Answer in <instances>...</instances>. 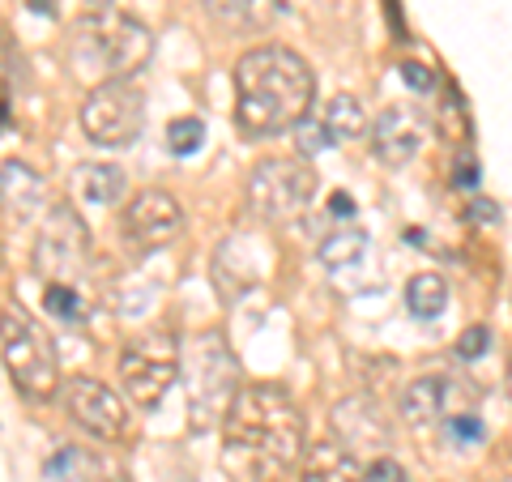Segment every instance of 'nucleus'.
I'll use <instances>...</instances> for the list:
<instances>
[{
	"instance_id": "nucleus-31",
	"label": "nucleus",
	"mask_w": 512,
	"mask_h": 482,
	"mask_svg": "<svg viewBox=\"0 0 512 482\" xmlns=\"http://www.w3.org/2000/svg\"><path fill=\"white\" fill-rule=\"evenodd\" d=\"M402 77H406L410 90H431V86H436V73H431L427 64H419V60H406L402 64Z\"/></svg>"
},
{
	"instance_id": "nucleus-10",
	"label": "nucleus",
	"mask_w": 512,
	"mask_h": 482,
	"mask_svg": "<svg viewBox=\"0 0 512 482\" xmlns=\"http://www.w3.org/2000/svg\"><path fill=\"white\" fill-rule=\"evenodd\" d=\"M64 406H69L77 427H86L90 436H99L107 444L128 436V406L120 401V393L107 389L103 380L73 376L69 384H64Z\"/></svg>"
},
{
	"instance_id": "nucleus-28",
	"label": "nucleus",
	"mask_w": 512,
	"mask_h": 482,
	"mask_svg": "<svg viewBox=\"0 0 512 482\" xmlns=\"http://www.w3.org/2000/svg\"><path fill=\"white\" fill-rule=\"evenodd\" d=\"M487 346H491V329H487V325H474V329H466V333L457 337L453 350H457L461 363H474V359L487 355Z\"/></svg>"
},
{
	"instance_id": "nucleus-6",
	"label": "nucleus",
	"mask_w": 512,
	"mask_h": 482,
	"mask_svg": "<svg viewBox=\"0 0 512 482\" xmlns=\"http://www.w3.org/2000/svg\"><path fill=\"white\" fill-rule=\"evenodd\" d=\"M316 197V171L291 154L261 158L248 175V210L261 222H295Z\"/></svg>"
},
{
	"instance_id": "nucleus-22",
	"label": "nucleus",
	"mask_w": 512,
	"mask_h": 482,
	"mask_svg": "<svg viewBox=\"0 0 512 482\" xmlns=\"http://www.w3.org/2000/svg\"><path fill=\"white\" fill-rule=\"evenodd\" d=\"M43 308L52 312L56 320L64 325H77V320H86V299L77 286H64V282H47L43 286Z\"/></svg>"
},
{
	"instance_id": "nucleus-12",
	"label": "nucleus",
	"mask_w": 512,
	"mask_h": 482,
	"mask_svg": "<svg viewBox=\"0 0 512 482\" xmlns=\"http://www.w3.org/2000/svg\"><path fill=\"white\" fill-rule=\"evenodd\" d=\"M184 231V210L167 188H141L124 210V235L128 244H137L141 252L167 248L175 235Z\"/></svg>"
},
{
	"instance_id": "nucleus-30",
	"label": "nucleus",
	"mask_w": 512,
	"mask_h": 482,
	"mask_svg": "<svg viewBox=\"0 0 512 482\" xmlns=\"http://www.w3.org/2000/svg\"><path fill=\"white\" fill-rule=\"evenodd\" d=\"M363 482H410V474H406L393 457H376V461L363 470Z\"/></svg>"
},
{
	"instance_id": "nucleus-27",
	"label": "nucleus",
	"mask_w": 512,
	"mask_h": 482,
	"mask_svg": "<svg viewBox=\"0 0 512 482\" xmlns=\"http://www.w3.org/2000/svg\"><path fill=\"white\" fill-rule=\"evenodd\" d=\"M483 436H487V427H483V419H478L474 410L453 414V419H448V440L461 444V448H466V444H478Z\"/></svg>"
},
{
	"instance_id": "nucleus-14",
	"label": "nucleus",
	"mask_w": 512,
	"mask_h": 482,
	"mask_svg": "<svg viewBox=\"0 0 512 482\" xmlns=\"http://www.w3.org/2000/svg\"><path fill=\"white\" fill-rule=\"evenodd\" d=\"M333 431L350 448H389V419L372 397H346L333 406Z\"/></svg>"
},
{
	"instance_id": "nucleus-24",
	"label": "nucleus",
	"mask_w": 512,
	"mask_h": 482,
	"mask_svg": "<svg viewBox=\"0 0 512 482\" xmlns=\"http://www.w3.org/2000/svg\"><path fill=\"white\" fill-rule=\"evenodd\" d=\"M436 128L448 141H461L466 137V103H461L457 86H444L440 90V111H436Z\"/></svg>"
},
{
	"instance_id": "nucleus-5",
	"label": "nucleus",
	"mask_w": 512,
	"mask_h": 482,
	"mask_svg": "<svg viewBox=\"0 0 512 482\" xmlns=\"http://www.w3.org/2000/svg\"><path fill=\"white\" fill-rule=\"evenodd\" d=\"M0 355H5V367L13 384L26 397H52L60 384V359L52 350V337H47L35 320H30L22 308H5L0 312Z\"/></svg>"
},
{
	"instance_id": "nucleus-2",
	"label": "nucleus",
	"mask_w": 512,
	"mask_h": 482,
	"mask_svg": "<svg viewBox=\"0 0 512 482\" xmlns=\"http://www.w3.org/2000/svg\"><path fill=\"white\" fill-rule=\"evenodd\" d=\"M222 436L248 457L256 482H286L303 461V414L282 384H244L222 419Z\"/></svg>"
},
{
	"instance_id": "nucleus-8",
	"label": "nucleus",
	"mask_w": 512,
	"mask_h": 482,
	"mask_svg": "<svg viewBox=\"0 0 512 482\" xmlns=\"http://www.w3.org/2000/svg\"><path fill=\"white\" fill-rule=\"evenodd\" d=\"M146 124V94L133 82H103L86 94L82 103V128L94 146L103 150H124L141 137Z\"/></svg>"
},
{
	"instance_id": "nucleus-7",
	"label": "nucleus",
	"mask_w": 512,
	"mask_h": 482,
	"mask_svg": "<svg viewBox=\"0 0 512 482\" xmlns=\"http://www.w3.org/2000/svg\"><path fill=\"white\" fill-rule=\"evenodd\" d=\"M180 376V342L167 329L137 333L120 350V384L141 410H154Z\"/></svg>"
},
{
	"instance_id": "nucleus-18",
	"label": "nucleus",
	"mask_w": 512,
	"mask_h": 482,
	"mask_svg": "<svg viewBox=\"0 0 512 482\" xmlns=\"http://www.w3.org/2000/svg\"><path fill=\"white\" fill-rule=\"evenodd\" d=\"M0 192H5L9 210L18 218H30L43 205V180L22 163H9L5 171H0Z\"/></svg>"
},
{
	"instance_id": "nucleus-34",
	"label": "nucleus",
	"mask_w": 512,
	"mask_h": 482,
	"mask_svg": "<svg viewBox=\"0 0 512 482\" xmlns=\"http://www.w3.org/2000/svg\"><path fill=\"white\" fill-rule=\"evenodd\" d=\"M474 218H478V222H500V205L478 201V205H474Z\"/></svg>"
},
{
	"instance_id": "nucleus-21",
	"label": "nucleus",
	"mask_w": 512,
	"mask_h": 482,
	"mask_svg": "<svg viewBox=\"0 0 512 482\" xmlns=\"http://www.w3.org/2000/svg\"><path fill=\"white\" fill-rule=\"evenodd\" d=\"M367 248V231L359 227H342V231H333L320 239V261H325L329 269H342V265H355L359 256Z\"/></svg>"
},
{
	"instance_id": "nucleus-25",
	"label": "nucleus",
	"mask_w": 512,
	"mask_h": 482,
	"mask_svg": "<svg viewBox=\"0 0 512 482\" xmlns=\"http://www.w3.org/2000/svg\"><path fill=\"white\" fill-rule=\"evenodd\" d=\"M201 141H205V124L197 116H180V120H171L167 124V146L171 154H197L201 150Z\"/></svg>"
},
{
	"instance_id": "nucleus-9",
	"label": "nucleus",
	"mask_w": 512,
	"mask_h": 482,
	"mask_svg": "<svg viewBox=\"0 0 512 482\" xmlns=\"http://www.w3.org/2000/svg\"><path fill=\"white\" fill-rule=\"evenodd\" d=\"M90 261V231L69 205H52L39 227V244H35V269L47 282H64L77 286V273Z\"/></svg>"
},
{
	"instance_id": "nucleus-23",
	"label": "nucleus",
	"mask_w": 512,
	"mask_h": 482,
	"mask_svg": "<svg viewBox=\"0 0 512 482\" xmlns=\"http://www.w3.org/2000/svg\"><path fill=\"white\" fill-rule=\"evenodd\" d=\"M86 465H90V453H82V448L69 444L43 465V478L47 482H86Z\"/></svg>"
},
{
	"instance_id": "nucleus-13",
	"label": "nucleus",
	"mask_w": 512,
	"mask_h": 482,
	"mask_svg": "<svg viewBox=\"0 0 512 482\" xmlns=\"http://www.w3.org/2000/svg\"><path fill=\"white\" fill-rule=\"evenodd\" d=\"M423 141H427V116H423V107H414V103L384 107L372 124V150L384 167L410 163V158L423 150Z\"/></svg>"
},
{
	"instance_id": "nucleus-26",
	"label": "nucleus",
	"mask_w": 512,
	"mask_h": 482,
	"mask_svg": "<svg viewBox=\"0 0 512 482\" xmlns=\"http://www.w3.org/2000/svg\"><path fill=\"white\" fill-rule=\"evenodd\" d=\"M295 146H299L303 154L329 150V146H333V137H329V128H325V120H320V116H303V120L295 124Z\"/></svg>"
},
{
	"instance_id": "nucleus-1",
	"label": "nucleus",
	"mask_w": 512,
	"mask_h": 482,
	"mask_svg": "<svg viewBox=\"0 0 512 482\" xmlns=\"http://www.w3.org/2000/svg\"><path fill=\"white\" fill-rule=\"evenodd\" d=\"M312 64L282 43H261L235 64V120L252 137L286 133L312 116Z\"/></svg>"
},
{
	"instance_id": "nucleus-11",
	"label": "nucleus",
	"mask_w": 512,
	"mask_h": 482,
	"mask_svg": "<svg viewBox=\"0 0 512 482\" xmlns=\"http://www.w3.org/2000/svg\"><path fill=\"white\" fill-rule=\"evenodd\" d=\"M474 401H478L474 384H461L453 376H419L410 380V389L402 397V414L414 431H423V427L448 423L453 414L474 410Z\"/></svg>"
},
{
	"instance_id": "nucleus-29",
	"label": "nucleus",
	"mask_w": 512,
	"mask_h": 482,
	"mask_svg": "<svg viewBox=\"0 0 512 482\" xmlns=\"http://www.w3.org/2000/svg\"><path fill=\"white\" fill-rule=\"evenodd\" d=\"M86 482H133V474H128L116 457H90Z\"/></svg>"
},
{
	"instance_id": "nucleus-15",
	"label": "nucleus",
	"mask_w": 512,
	"mask_h": 482,
	"mask_svg": "<svg viewBox=\"0 0 512 482\" xmlns=\"http://www.w3.org/2000/svg\"><path fill=\"white\" fill-rule=\"evenodd\" d=\"M303 482H363V470L350 448L342 444H316L303 457Z\"/></svg>"
},
{
	"instance_id": "nucleus-16",
	"label": "nucleus",
	"mask_w": 512,
	"mask_h": 482,
	"mask_svg": "<svg viewBox=\"0 0 512 482\" xmlns=\"http://www.w3.org/2000/svg\"><path fill=\"white\" fill-rule=\"evenodd\" d=\"M205 13L235 30H265L282 18V0H201Z\"/></svg>"
},
{
	"instance_id": "nucleus-19",
	"label": "nucleus",
	"mask_w": 512,
	"mask_h": 482,
	"mask_svg": "<svg viewBox=\"0 0 512 482\" xmlns=\"http://www.w3.org/2000/svg\"><path fill=\"white\" fill-rule=\"evenodd\" d=\"M325 128H329V137H333V146H342V141H355L367 133V111L359 99H350V94H338V99H329L325 107Z\"/></svg>"
},
{
	"instance_id": "nucleus-4",
	"label": "nucleus",
	"mask_w": 512,
	"mask_h": 482,
	"mask_svg": "<svg viewBox=\"0 0 512 482\" xmlns=\"http://www.w3.org/2000/svg\"><path fill=\"white\" fill-rule=\"evenodd\" d=\"M184 384H188V427L192 431H210L214 423L227 419L239 384V359L231 355L227 337L218 329H205L188 342L184 359Z\"/></svg>"
},
{
	"instance_id": "nucleus-35",
	"label": "nucleus",
	"mask_w": 512,
	"mask_h": 482,
	"mask_svg": "<svg viewBox=\"0 0 512 482\" xmlns=\"http://www.w3.org/2000/svg\"><path fill=\"white\" fill-rule=\"evenodd\" d=\"M90 5H94V9H111V0H90Z\"/></svg>"
},
{
	"instance_id": "nucleus-17",
	"label": "nucleus",
	"mask_w": 512,
	"mask_h": 482,
	"mask_svg": "<svg viewBox=\"0 0 512 482\" xmlns=\"http://www.w3.org/2000/svg\"><path fill=\"white\" fill-rule=\"evenodd\" d=\"M77 197H82L86 205H116L124 197V171L120 167H111V163H86V167H77Z\"/></svg>"
},
{
	"instance_id": "nucleus-20",
	"label": "nucleus",
	"mask_w": 512,
	"mask_h": 482,
	"mask_svg": "<svg viewBox=\"0 0 512 482\" xmlns=\"http://www.w3.org/2000/svg\"><path fill=\"white\" fill-rule=\"evenodd\" d=\"M448 303V282L440 273H414L406 282V308L419 320H436Z\"/></svg>"
},
{
	"instance_id": "nucleus-3",
	"label": "nucleus",
	"mask_w": 512,
	"mask_h": 482,
	"mask_svg": "<svg viewBox=\"0 0 512 482\" xmlns=\"http://www.w3.org/2000/svg\"><path fill=\"white\" fill-rule=\"evenodd\" d=\"M154 56V35L120 9H90L69 39V69L82 82H133Z\"/></svg>"
},
{
	"instance_id": "nucleus-32",
	"label": "nucleus",
	"mask_w": 512,
	"mask_h": 482,
	"mask_svg": "<svg viewBox=\"0 0 512 482\" xmlns=\"http://www.w3.org/2000/svg\"><path fill=\"white\" fill-rule=\"evenodd\" d=\"M453 184L457 188H474L478 184V167H474V158H457V167H453Z\"/></svg>"
},
{
	"instance_id": "nucleus-36",
	"label": "nucleus",
	"mask_w": 512,
	"mask_h": 482,
	"mask_svg": "<svg viewBox=\"0 0 512 482\" xmlns=\"http://www.w3.org/2000/svg\"><path fill=\"white\" fill-rule=\"evenodd\" d=\"M508 397H512V363H508Z\"/></svg>"
},
{
	"instance_id": "nucleus-33",
	"label": "nucleus",
	"mask_w": 512,
	"mask_h": 482,
	"mask_svg": "<svg viewBox=\"0 0 512 482\" xmlns=\"http://www.w3.org/2000/svg\"><path fill=\"white\" fill-rule=\"evenodd\" d=\"M329 214L333 218H350V214H355V201H350L346 192H333V197H329Z\"/></svg>"
}]
</instances>
